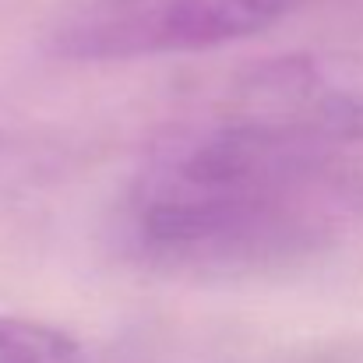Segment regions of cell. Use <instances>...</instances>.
I'll use <instances>...</instances> for the list:
<instances>
[{
    "mask_svg": "<svg viewBox=\"0 0 363 363\" xmlns=\"http://www.w3.org/2000/svg\"><path fill=\"white\" fill-rule=\"evenodd\" d=\"M363 99L303 64L272 78V106L205 117L159 141L121 208L123 250L173 279H240L325 250L363 208L342 145Z\"/></svg>",
    "mask_w": 363,
    "mask_h": 363,
    "instance_id": "1",
    "label": "cell"
},
{
    "mask_svg": "<svg viewBox=\"0 0 363 363\" xmlns=\"http://www.w3.org/2000/svg\"><path fill=\"white\" fill-rule=\"evenodd\" d=\"M300 0H85L50 28V50L74 64L205 53L254 39Z\"/></svg>",
    "mask_w": 363,
    "mask_h": 363,
    "instance_id": "2",
    "label": "cell"
},
{
    "mask_svg": "<svg viewBox=\"0 0 363 363\" xmlns=\"http://www.w3.org/2000/svg\"><path fill=\"white\" fill-rule=\"evenodd\" d=\"M0 363H89L82 342L57 325L0 314Z\"/></svg>",
    "mask_w": 363,
    "mask_h": 363,
    "instance_id": "3",
    "label": "cell"
}]
</instances>
